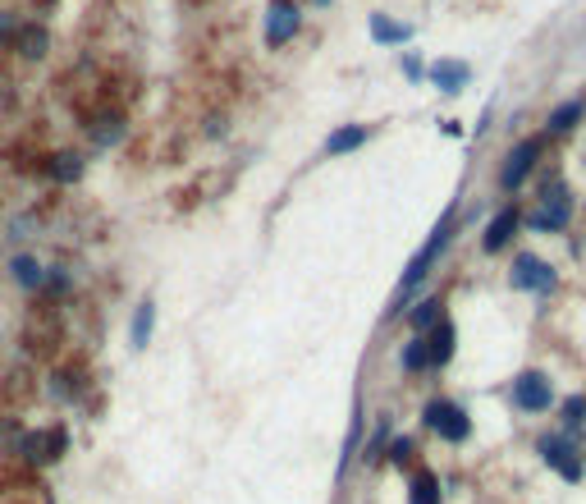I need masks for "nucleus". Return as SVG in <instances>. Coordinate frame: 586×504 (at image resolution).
I'll use <instances>...</instances> for the list:
<instances>
[{"instance_id":"nucleus-1","label":"nucleus","mask_w":586,"mask_h":504,"mask_svg":"<svg viewBox=\"0 0 586 504\" xmlns=\"http://www.w3.org/2000/svg\"><path fill=\"white\" fill-rule=\"evenodd\" d=\"M454 221H459V206H449L444 216H440V225L431 229V238H426V248L408 261V271H404V280H398V289H394V303H389V316H398L404 312V303L417 294V284L431 275V267L440 261V252L449 248V238H454Z\"/></svg>"},{"instance_id":"nucleus-2","label":"nucleus","mask_w":586,"mask_h":504,"mask_svg":"<svg viewBox=\"0 0 586 504\" xmlns=\"http://www.w3.org/2000/svg\"><path fill=\"white\" fill-rule=\"evenodd\" d=\"M573 189L564 179H550L545 189H541V198H536V206L527 211V225L531 229H545V234H554V229H568V221H573Z\"/></svg>"},{"instance_id":"nucleus-3","label":"nucleus","mask_w":586,"mask_h":504,"mask_svg":"<svg viewBox=\"0 0 586 504\" xmlns=\"http://www.w3.org/2000/svg\"><path fill=\"white\" fill-rule=\"evenodd\" d=\"M421 422L431 427L440 440H449V445H463L467 436H472V417H467V408L463 404H454V399H431L421 408Z\"/></svg>"},{"instance_id":"nucleus-4","label":"nucleus","mask_w":586,"mask_h":504,"mask_svg":"<svg viewBox=\"0 0 586 504\" xmlns=\"http://www.w3.org/2000/svg\"><path fill=\"white\" fill-rule=\"evenodd\" d=\"M509 284L522 289V294H554V289H559V271L550 267L545 257H536V252H518L513 267H509Z\"/></svg>"},{"instance_id":"nucleus-5","label":"nucleus","mask_w":586,"mask_h":504,"mask_svg":"<svg viewBox=\"0 0 586 504\" xmlns=\"http://www.w3.org/2000/svg\"><path fill=\"white\" fill-rule=\"evenodd\" d=\"M541 151H545V138H527V143H518V147L509 151V166L499 170V189H504V193H518V189H522V179L536 170Z\"/></svg>"},{"instance_id":"nucleus-6","label":"nucleus","mask_w":586,"mask_h":504,"mask_svg":"<svg viewBox=\"0 0 586 504\" xmlns=\"http://www.w3.org/2000/svg\"><path fill=\"white\" fill-rule=\"evenodd\" d=\"M554 404V385L545 371H522L513 381V408L518 413H545Z\"/></svg>"},{"instance_id":"nucleus-7","label":"nucleus","mask_w":586,"mask_h":504,"mask_svg":"<svg viewBox=\"0 0 586 504\" xmlns=\"http://www.w3.org/2000/svg\"><path fill=\"white\" fill-rule=\"evenodd\" d=\"M65 445H69L65 427H42V431H28V436H23L19 454L28 459V463H56V459L65 454Z\"/></svg>"},{"instance_id":"nucleus-8","label":"nucleus","mask_w":586,"mask_h":504,"mask_svg":"<svg viewBox=\"0 0 586 504\" xmlns=\"http://www.w3.org/2000/svg\"><path fill=\"white\" fill-rule=\"evenodd\" d=\"M303 28V14L293 0H271V10H266V46H284L293 42Z\"/></svg>"},{"instance_id":"nucleus-9","label":"nucleus","mask_w":586,"mask_h":504,"mask_svg":"<svg viewBox=\"0 0 586 504\" xmlns=\"http://www.w3.org/2000/svg\"><path fill=\"white\" fill-rule=\"evenodd\" d=\"M541 459L559 472V477H568V482H582V459H577V445L564 440V436H541Z\"/></svg>"},{"instance_id":"nucleus-10","label":"nucleus","mask_w":586,"mask_h":504,"mask_svg":"<svg viewBox=\"0 0 586 504\" xmlns=\"http://www.w3.org/2000/svg\"><path fill=\"white\" fill-rule=\"evenodd\" d=\"M518 229H522V206H518V202L499 206V216H495V221L486 225V234H482V248H486V252H499V248H509Z\"/></svg>"},{"instance_id":"nucleus-11","label":"nucleus","mask_w":586,"mask_h":504,"mask_svg":"<svg viewBox=\"0 0 586 504\" xmlns=\"http://www.w3.org/2000/svg\"><path fill=\"white\" fill-rule=\"evenodd\" d=\"M23 339H28V349H50V344L60 339V322H56V307H33L28 322H23Z\"/></svg>"},{"instance_id":"nucleus-12","label":"nucleus","mask_w":586,"mask_h":504,"mask_svg":"<svg viewBox=\"0 0 586 504\" xmlns=\"http://www.w3.org/2000/svg\"><path fill=\"white\" fill-rule=\"evenodd\" d=\"M124 134H128L124 111H92V115H88V138H92L96 147H115Z\"/></svg>"},{"instance_id":"nucleus-13","label":"nucleus","mask_w":586,"mask_h":504,"mask_svg":"<svg viewBox=\"0 0 586 504\" xmlns=\"http://www.w3.org/2000/svg\"><path fill=\"white\" fill-rule=\"evenodd\" d=\"M426 335V353H431V367H444L449 358H454V322L449 316H440V322L431 330H421Z\"/></svg>"},{"instance_id":"nucleus-14","label":"nucleus","mask_w":586,"mask_h":504,"mask_svg":"<svg viewBox=\"0 0 586 504\" xmlns=\"http://www.w3.org/2000/svg\"><path fill=\"white\" fill-rule=\"evenodd\" d=\"M582 115H586V97L564 101V105H559V111L545 120V138H564V134H573V128L582 124Z\"/></svg>"},{"instance_id":"nucleus-15","label":"nucleus","mask_w":586,"mask_h":504,"mask_svg":"<svg viewBox=\"0 0 586 504\" xmlns=\"http://www.w3.org/2000/svg\"><path fill=\"white\" fill-rule=\"evenodd\" d=\"M467 78H472V69L463 65V60H440L436 69H431V83L444 92V97H454V92H463L467 88Z\"/></svg>"},{"instance_id":"nucleus-16","label":"nucleus","mask_w":586,"mask_h":504,"mask_svg":"<svg viewBox=\"0 0 586 504\" xmlns=\"http://www.w3.org/2000/svg\"><path fill=\"white\" fill-rule=\"evenodd\" d=\"M14 46L23 50V60H42L50 50V33L42 28V23H23V28L14 33Z\"/></svg>"},{"instance_id":"nucleus-17","label":"nucleus","mask_w":586,"mask_h":504,"mask_svg":"<svg viewBox=\"0 0 586 504\" xmlns=\"http://www.w3.org/2000/svg\"><path fill=\"white\" fill-rule=\"evenodd\" d=\"M371 138V128L366 124H343V128H335V134L326 138V156H343V151H358L362 143Z\"/></svg>"},{"instance_id":"nucleus-18","label":"nucleus","mask_w":586,"mask_h":504,"mask_svg":"<svg viewBox=\"0 0 586 504\" xmlns=\"http://www.w3.org/2000/svg\"><path fill=\"white\" fill-rule=\"evenodd\" d=\"M151 326H156V303L143 299L138 307H133V326H128L133 349H147V344H151Z\"/></svg>"},{"instance_id":"nucleus-19","label":"nucleus","mask_w":586,"mask_h":504,"mask_svg":"<svg viewBox=\"0 0 586 504\" xmlns=\"http://www.w3.org/2000/svg\"><path fill=\"white\" fill-rule=\"evenodd\" d=\"M408 504H440V477H436L431 468L413 472V482H408Z\"/></svg>"},{"instance_id":"nucleus-20","label":"nucleus","mask_w":586,"mask_h":504,"mask_svg":"<svg viewBox=\"0 0 586 504\" xmlns=\"http://www.w3.org/2000/svg\"><path fill=\"white\" fill-rule=\"evenodd\" d=\"M46 174L56 183H78V179H83V156H78V151H56V156H50V166H46Z\"/></svg>"},{"instance_id":"nucleus-21","label":"nucleus","mask_w":586,"mask_h":504,"mask_svg":"<svg viewBox=\"0 0 586 504\" xmlns=\"http://www.w3.org/2000/svg\"><path fill=\"white\" fill-rule=\"evenodd\" d=\"M371 37H376V42H389V46H398V42H408V37H413V28H408V23H394V19H385V14H371Z\"/></svg>"},{"instance_id":"nucleus-22","label":"nucleus","mask_w":586,"mask_h":504,"mask_svg":"<svg viewBox=\"0 0 586 504\" xmlns=\"http://www.w3.org/2000/svg\"><path fill=\"white\" fill-rule=\"evenodd\" d=\"M398 362H404V371H408V376H417V371H426V367H431V353H426V335H413V339H408V349H404V358H398Z\"/></svg>"},{"instance_id":"nucleus-23","label":"nucleus","mask_w":586,"mask_h":504,"mask_svg":"<svg viewBox=\"0 0 586 504\" xmlns=\"http://www.w3.org/2000/svg\"><path fill=\"white\" fill-rule=\"evenodd\" d=\"M10 275H14V284H23V289H37V284L46 280V271L37 267L33 257H14V261H10Z\"/></svg>"},{"instance_id":"nucleus-24","label":"nucleus","mask_w":586,"mask_h":504,"mask_svg":"<svg viewBox=\"0 0 586 504\" xmlns=\"http://www.w3.org/2000/svg\"><path fill=\"white\" fill-rule=\"evenodd\" d=\"M78 371L73 367H56L50 371V394H56V399H78Z\"/></svg>"},{"instance_id":"nucleus-25","label":"nucleus","mask_w":586,"mask_h":504,"mask_svg":"<svg viewBox=\"0 0 586 504\" xmlns=\"http://www.w3.org/2000/svg\"><path fill=\"white\" fill-rule=\"evenodd\" d=\"M389 431H394V427H389V417H385V422H376L371 440L362 445V463H381V459H385V440H389Z\"/></svg>"},{"instance_id":"nucleus-26","label":"nucleus","mask_w":586,"mask_h":504,"mask_svg":"<svg viewBox=\"0 0 586 504\" xmlns=\"http://www.w3.org/2000/svg\"><path fill=\"white\" fill-rule=\"evenodd\" d=\"M440 307H444L440 299H421L417 312H413V330H417V335H421V330H431V326L440 322Z\"/></svg>"},{"instance_id":"nucleus-27","label":"nucleus","mask_w":586,"mask_h":504,"mask_svg":"<svg viewBox=\"0 0 586 504\" xmlns=\"http://www.w3.org/2000/svg\"><path fill=\"white\" fill-rule=\"evenodd\" d=\"M586 422V394H568L564 399V431H577Z\"/></svg>"},{"instance_id":"nucleus-28","label":"nucleus","mask_w":586,"mask_h":504,"mask_svg":"<svg viewBox=\"0 0 586 504\" xmlns=\"http://www.w3.org/2000/svg\"><path fill=\"white\" fill-rule=\"evenodd\" d=\"M389 459H394V463H413V440H408V436H398L394 449H389Z\"/></svg>"},{"instance_id":"nucleus-29","label":"nucleus","mask_w":586,"mask_h":504,"mask_svg":"<svg viewBox=\"0 0 586 504\" xmlns=\"http://www.w3.org/2000/svg\"><path fill=\"white\" fill-rule=\"evenodd\" d=\"M404 74L417 83V78H421V60H417V56H404Z\"/></svg>"},{"instance_id":"nucleus-30","label":"nucleus","mask_w":586,"mask_h":504,"mask_svg":"<svg viewBox=\"0 0 586 504\" xmlns=\"http://www.w3.org/2000/svg\"><path fill=\"white\" fill-rule=\"evenodd\" d=\"M316 5H330V0H316Z\"/></svg>"}]
</instances>
